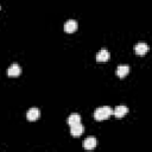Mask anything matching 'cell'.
I'll list each match as a JSON object with an SVG mask.
<instances>
[{
	"label": "cell",
	"mask_w": 152,
	"mask_h": 152,
	"mask_svg": "<svg viewBox=\"0 0 152 152\" xmlns=\"http://www.w3.org/2000/svg\"><path fill=\"white\" fill-rule=\"evenodd\" d=\"M113 114V109L108 106H103V107H99L97 109H95L94 112V118L97 121H102L108 119L110 115Z\"/></svg>",
	"instance_id": "cell-1"
},
{
	"label": "cell",
	"mask_w": 152,
	"mask_h": 152,
	"mask_svg": "<svg viewBox=\"0 0 152 152\" xmlns=\"http://www.w3.org/2000/svg\"><path fill=\"white\" fill-rule=\"evenodd\" d=\"M20 74H21V68H20V65L17 64V63H13V64L7 69V75H8L10 77H17V76H19Z\"/></svg>",
	"instance_id": "cell-2"
},
{
	"label": "cell",
	"mask_w": 152,
	"mask_h": 152,
	"mask_svg": "<svg viewBox=\"0 0 152 152\" xmlns=\"http://www.w3.org/2000/svg\"><path fill=\"white\" fill-rule=\"evenodd\" d=\"M77 27H78L77 21H76V20H72V19L68 20V21L64 24V31L68 32V33H72V32H75V31L77 30Z\"/></svg>",
	"instance_id": "cell-3"
},
{
	"label": "cell",
	"mask_w": 152,
	"mask_h": 152,
	"mask_svg": "<svg viewBox=\"0 0 152 152\" xmlns=\"http://www.w3.org/2000/svg\"><path fill=\"white\" fill-rule=\"evenodd\" d=\"M128 113V108L124 104H120V106H116L115 109L113 110V114L115 118H124L126 114Z\"/></svg>",
	"instance_id": "cell-4"
},
{
	"label": "cell",
	"mask_w": 152,
	"mask_h": 152,
	"mask_svg": "<svg viewBox=\"0 0 152 152\" xmlns=\"http://www.w3.org/2000/svg\"><path fill=\"white\" fill-rule=\"evenodd\" d=\"M39 116H40V110L38 108H31L26 113V118L28 121H36L37 119H39Z\"/></svg>",
	"instance_id": "cell-5"
},
{
	"label": "cell",
	"mask_w": 152,
	"mask_h": 152,
	"mask_svg": "<svg viewBox=\"0 0 152 152\" xmlns=\"http://www.w3.org/2000/svg\"><path fill=\"white\" fill-rule=\"evenodd\" d=\"M96 145H97V141H96V139L93 138V137H89V138H87V139L83 141V148H84V150H88V151L94 150V148L96 147Z\"/></svg>",
	"instance_id": "cell-6"
},
{
	"label": "cell",
	"mask_w": 152,
	"mask_h": 152,
	"mask_svg": "<svg viewBox=\"0 0 152 152\" xmlns=\"http://www.w3.org/2000/svg\"><path fill=\"white\" fill-rule=\"evenodd\" d=\"M83 132H84V127L81 125V122L77 125L70 126V134L72 137H80V135H82Z\"/></svg>",
	"instance_id": "cell-7"
},
{
	"label": "cell",
	"mask_w": 152,
	"mask_h": 152,
	"mask_svg": "<svg viewBox=\"0 0 152 152\" xmlns=\"http://www.w3.org/2000/svg\"><path fill=\"white\" fill-rule=\"evenodd\" d=\"M134 50H135V53L137 55H140V56H142V55H145L147 51H148V45L146 44V43H138L137 45H135V48H134Z\"/></svg>",
	"instance_id": "cell-8"
},
{
	"label": "cell",
	"mask_w": 152,
	"mask_h": 152,
	"mask_svg": "<svg viewBox=\"0 0 152 152\" xmlns=\"http://www.w3.org/2000/svg\"><path fill=\"white\" fill-rule=\"evenodd\" d=\"M109 57H110V55H109L108 50H106V49H102L96 53V61L97 62H106L109 59Z\"/></svg>",
	"instance_id": "cell-9"
},
{
	"label": "cell",
	"mask_w": 152,
	"mask_h": 152,
	"mask_svg": "<svg viewBox=\"0 0 152 152\" xmlns=\"http://www.w3.org/2000/svg\"><path fill=\"white\" fill-rule=\"evenodd\" d=\"M128 72H129V66H128L127 64H120V65L116 68V75H118L120 78H124Z\"/></svg>",
	"instance_id": "cell-10"
},
{
	"label": "cell",
	"mask_w": 152,
	"mask_h": 152,
	"mask_svg": "<svg viewBox=\"0 0 152 152\" xmlns=\"http://www.w3.org/2000/svg\"><path fill=\"white\" fill-rule=\"evenodd\" d=\"M81 122V116L77 114V113H72L70 114V116L68 118V125L69 126H74V125H77Z\"/></svg>",
	"instance_id": "cell-11"
}]
</instances>
